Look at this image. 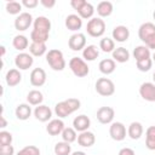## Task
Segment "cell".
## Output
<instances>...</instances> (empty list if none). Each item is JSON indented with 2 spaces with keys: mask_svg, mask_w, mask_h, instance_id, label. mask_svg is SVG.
Returning <instances> with one entry per match:
<instances>
[{
  "mask_svg": "<svg viewBox=\"0 0 155 155\" xmlns=\"http://www.w3.org/2000/svg\"><path fill=\"white\" fill-rule=\"evenodd\" d=\"M127 134L133 140L139 139L142 137V134H143V125L140 122H138V121L131 122L130 126H128V130H127Z\"/></svg>",
  "mask_w": 155,
  "mask_h": 155,
  "instance_id": "24",
  "label": "cell"
},
{
  "mask_svg": "<svg viewBox=\"0 0 155 155\" xmlns=\"http://www.w3.org/2000/svg\"><path fill=\"white\" fill-rule=\"evenodd\" d=\"M70 155H86L84 151H74V153H71Z\"/></svg>",
  "mask_w": 155,
  "mask_h": 155,
  "instance_id": "47",
  "label": "cell"
},
{
  "mask_svg": "<svg viewBox=\"0 0 155 155\" xmlns=\"http://www.w3.org/2000/svg\"><path fill=\"white\" fill-rule=\"evenodd\" d=\"M46 62L51 67V69L56 71H62L65 68V59L62 51L57 48H52L46 53Z\"/></svg>",
  "mask_w": 155,
  "mask_h": 155,
  "instance_id": "3",
  "label": "cell"
},
{
  "mask_svg": "<svg viewBox=\"0 0 155 155\" xmlns=\"http://www.w3.org/2000/svg\"><path fill=\"white\" fill-rule=\"evenodd\" d=\"M12 143V134L7 131L0 132V147L2 145H11Z\"/></svg>",
  "mask_w": 155,
  "mask_h": 155,
  "instance_id": "40",
  "label": "cell"
},
{
  "mask_svg": "<svg viewBox=\"0 0 155 155\" xmlns=\"http://www.w3.org/2000/svg\"><path fill=\"white\" fill-rule=\"evenodd\" d=\"M96 116H97V120L103 125L111 124L115 116V110L111 107H101L97 110Z\"/></svg>",
  "mask_w": 155,
  "mask_h": 155,
  "instance_id": "12",
  "label": "cell"
},
{
  "mask_svg": "<svg viewBox=\"0 0 155 155\" xmlns=\"http://www.w3.org/2000/svg\"><path fill=\"white\" fill-rule=\"evenodd\" d=\"M68 46L71 51H81L86 47V36L82 33L73 34L68 40Z\"/></svg>",
  "mask_w": 155,
  "mask_h": 155,
  "instance_id": "10",
  "label": "cell"
},
{
  "mask_svg": "<svg viewBox=\"0 0 155 155\" xmlns=\"http://www.w3.org/2000/svg\"><path fill=\"white\" fill-rule=\"evenodd\" d=\"M17 155H40V149L35 145H27L23 149H21Z\"/></svg>",
  "mask_w": 155,
  "mask_h": 155,
  "instance_id": "39",
  "label": "cell"
},
{
  "mask_svg": "<svg viewBox=\"0 0 155 155\" xmlns=\"http://www.w3.org/2000/svg\"><path fill=\"white\" fill-rule=\"evenodd\" d=\"M111 53H113V59L115 62L125 63V62H127L130 59V52H128V50L125 48V47H122V46L121 47H116Z\"/></svg>",
  "mask_w": 155,
  "mask_h": 155,
  "instance_id": "27",
  "label": "cell"
},
{
  "mask_svg": "<svg viewBox=\"0 0 155 155\" xmlns=\"http://www.w3.org/2000/svg\"><path fill=\"white\" fill-rule=\"evenodd\" d=\"M151 65H153V59L151 58H147V59H143V61H138L136 62V67L139 71H149L151 69Z\"/></svg>",
  "mask_w": 155,
  "mask_h": 155,
  "instance_id": "38",
  "label": "cell"
},
{
  "mask_svg": "<svg viewBox=\"0 0 155 155\" xmlns=\"http://www.w3.org/2000/svg\"><path fill=\"white\" fill-rule=\"evenodd\" d=\"M33 63H34V58L29 53L21 52V53H18L15 57V65L19 70H27V69H29L33 65Z\"/></svg>",
  "mask_w": 155,
  "mask_h": 155,
  "instance_id": "11",
  "label": "cell"
},
{
  "mask_svg": "<svg viewBox=\"0 0 155 155\" xmlns=\"http://www.w3.org/2000/svg\"><path fill=\"white\" fill-rule=\"evenodd\" d=\"M94 142H96V136L90 131L80 132V134L78 136V143H79V145H81L84 148L92 147L94 144Z\"/></svg>",
  "mask_w": 155,
  "mask_h": 155,
  "instance_id": "20",
  "label": "cell"
},
{
  "mask_svg": "<svg viewBox=\"0 0 155 155\" xmlns=\"http://www.w3.org/2000/svg\"><path fill=\"white\" fill-rule=\"evenodd\" d=\"M15 149L12 145H2L0 147V155H13Z\"/></svg>",
  "mask_w": 155,
  "mask_h": 155,
  "instance_id": "41",
  "label": "cell"
},
{
  "mask_svg": "<svg viewBox=\"0 0 155 155\" xmlns=\"http://www.w3.org/2000/svg\"><path fill=\"white\" fill-rule=\"evenodd\" d=\"M4 54H5V47H4V46H1V56L4 57Z\"/></svg>",
  "mask_w": 155,
  "mask_h": 155,
  "instance_id": "48",
  "label": "cell"
},
{
  "mask_svg": "<svg viewBox=\"0 0 155 155\" xmlns=\"http://www.w3.org/2000/svg\"><path fill=\"white\" fill-rule=\"evenodd\" d=\"M145 46L149 48V50H155V34H153L151 36H149L145 41H144Z\"/></svg>",
  "mask_w": 155,
  "mask_h": 155,
  "instance_id": "42",
  "label": "cell"
},
{
  "mask_svg": "<svg viewBox=\"0 0 155 155\" xmlns=\"http://www.w3.org/2000/svg\"><path fill=\"white\" fill-rule=\"evenodd\" d=\"M40 4H41L44 7H46V8H51V7H53V6L56 5V1H54V0H41Z\"/></svg>",
  "mask_w": 155,
  "mask_h": 155,
  "instance_id": "44",
  "label": "cell"
},
{
  "mask_svg": "<svg viewBox=\"0 0 155 155\" xmlns=\"http://www.w3.org/2000/svg\"><path fill=\"white\" fill-rule=\"evenodd\" d=\"M53 151L56 155H70L71 153V147L69 143L67 142H58L56 143L54 148H53Z\"/></svg>",
  "mask_w": 155,
  "mask_h": 155,
  "instance_id": "34",
  "label": "cell"
},
{
  "mask_svg": "<svg viewBox=\"0 0 155 155\" xmlns=\"http://www.w3.org/2000/svg\"><path fill=\"white\" fill-rule=\"evenodd\" d=\"M153 18L155 19V11H154V13H153Z\"/></svg>",
  "mask_w": 155,
  "mask_h": 155,
  "instance_id": "51",
  "label": "cell"
},
{
  "mask_svg": "<svg viewBox=\"0 0 155 155\" xmlns=\"http://www.w3.org/2000/svg\"><path fill=\"white\" fill-rule=\"evenodd\" d=\"M6 12L10 15H21V10H22V2L18 1H8L6 2Z\"/></svg>",
  "mask_w": 155,
  "mask_h": 155,
  "instance_id": "37",
  "label": "cell"
},
{
  "mask_svg": "<svg viewBox=\"0 0 155 155\" xmlns=\"http://www.w3.org/2000/svg\"><path fill=\"white\" fill-rule=\"evenodd\" d=\"M113 4L110 1H101L97 5V13L99 17H109L113 13Z\"/></svg>",
  "mask_w": 155,
  "mask_h": 155,
  "instance_id": "29",
  "label": "cell"
},
{
  "mask_svg": "<svg viewBox=\"0 0 155 155\" xmlns=\"http://www.w3.org/2000/svg\"><path fill=\"white\" fill-rule=\"evenodd\" d=\"M64 122L62 121V119H53L50 120L47 126H46V131L50 136H58L62 134L63 130H64Z\"/></svg>",
  "mask_w": 155,
  "mask_h": 155,
  "instance_id": "17",
  "label": "cell"
},
{
  "mask_svg": "<svg viewBox=\"0 0 155 155\" xmlns=\"http://www.w3.org/2000/svg\"><path fill=\"white\" fill-rule=\"evenodd\" d=\"M98 68H99V71L104 75H110L111 73H114V70L116 69V63L114 59L111 58H105V59H102L98 64Z\"/></svg>",
  "mask_w": 155,
  "mask_h": 155,
  "instance_id": "23",
  "label": "cell"
},
{
  "mask_svg": "<svg viewBox=\"0 0 155 155\" xmlns=\"http://www.w3.org/2000/svg\"><path fill=\"white\" fill-rule=\"evenodd\" d=\"M94 87H96L97 93L103 97H109V96L114 94V92H115V85L108 78H99L96 81Z\"/></svg>",
  "mask_w": 155,
  "mask_h": 155,
  "instance_id": "7",
  "label": "cell"
},
{
  "mask_svg": "<svg viewBox=\"0 0 155 155\" xmlns=\"http://www.w3.org/2000/svg\"><path fill=\"white\" fill-rule=\"evenodd\" d=\"M69 68L71 73L78 78H85L90 73V68L87 63L80 57H73L69 61Z\"/></svg>",
  "mask_w": 155,
  "mask_h": 155,
  "instance_id": "6",
  "label": "cell"
},
{
  "mask_svg": "<svg viewBox=\"0 0 155 155\" xmlns=\"http://www.w3.org/2000/svg\"><path fill=\"white\" fill-rule=\"evenodd\" d=\"M29 80H30L31 86L40 87L46 82V71L42 68H35L31 70Z\"/></svg>",
  "mask_w": 155,
  "mask_h": 155,
  "instance_id": "13",
  "label": "cell"
},
{
  "mask_svg": "<svg viewBox=\"0 0 155 155\" xmlns=\"http://www.w3.org/2000/svg\"><path fill=\"white\" fill-rule=\"evenodd\" d=\"M33 22V16L29 13V12H22L21 15H18L15 19V28L16 30L18 31H24L27 30L30 25H31Z\"/></svg>",
  "mask_w": 155,
  "mask_h": 155,
  "instance_id": "8",
  "label": "cell"
},
{
  "mask_svg": "<svg viewBox=\"0 0 155 155\" xmlns=\"http://www.w3.org/2000/svg\"><path fill=\"white\" fill-rule=\"evenodd\" d=\"M113 39L114 41H117V42H125L128 40L130 38V30L125 25H116L114 29H113Z\"/></svg>",
  "mask_w": 155,
  "mask_h": 155,
  "instance_id": "18",
  "label": "cell"
},
{
  "mask_svg": "<svg viewBox=\"0 0 155 155\" xmlns=\"http://www.w3.org/2000/svg\"><path fill=\"white\" fill-rule=\"evenodd\" d=\"M153 34H155V24L151 22H145L143 23L139 29H138V36L139 39L144 42L149 36H151Z\"/></svg>",
  "mask_w": 155,
  "mask_h": 155,
  "instance_id": "21",
  "label": "cell"
},
{
  "mask_svg": "<svg viewBox=\"0 0 155 155\" xmlns=\"http://www.w3.org/2000/svg\"><path fill=\"white\" fill-rule=\"evenodd\" d=\"M145 147L149 150H155V126H150L145 131Z\"/></svg>",
  "mask_w": 155,
  "mask_h": 155,
  "instance_id": "33",
  "label": "cell"
},
{
  "mask_svg": "<svg viewBox=\"0 0 155 155\" xmlns=\"http://www.w3.org/2000/svg\"><path fill=\"white\" fill-rule=\"evenodd\" d=\"M153 80H154V84H155V71H154V74H153Z\"/></svg>",
  "mask_w": 155,
  "mask_h": 155,
  "instance_id": "50",
  "label": "cell"
},
{
  "mask_svg": "<svg viewBox=\"0 0 155 155\" xmlns=\"http://www.w3.org/2000/svg\"><path fill=\"white\" fill-rule=\"evenodd\" d=\"M0 120H1V125H0V127H1V128H4V127H6V125H7V122H6V120H5V117H4V115H1V116H0Z\"/></svg>",
  "mask_w": 155,
  "mask_h": 155,
  "instance_id": "46",
  "label": "cell"
},
{
  "mask_svg": "<svg viewBox=\"0 0 155 155\" xmlns=\"http://www.w3.org/2000/svg\"><path fill=\"white\" fill-rule=\"evenodd\" d=\"M46 51H47V47L45 42H31L29 45V52L34 57H40L45 54Z\"/></svg>",
  "mask_w": 155,
  "mask_h": 155,
  "instance_id": "30",
  "label": "cell"
},
{
  "mask_svg": "<svg viewBox=\"0 0 155 155\" xmlns=\"http://www.w3.org/2000/svg\"><path fill=\"white\" fill-rule=\"evenodd\" d=\"M51 30V22L45 16H39L34 19L33 30L30 33L31 42H45L48 40Z\"/></svg>",
  "mask_w": 155,
  "mask_h": 155,
  "instance_id": "1",
  "label": "cell"
},
{
  "mask_svg": "<svg viewBox=\"0 0 155 155\" xmlns=\"http://www.w3.org/2000/svg\"><path fill=\"white\" fill-rule=\"evenodd\" d=\"M99 48L105 53L113 52L115 50V41L110 38H103L99 41Z\"/></svg>",
  "mask_w": 155,
  "mask_h": 155,
  "instance_id": "35",
  "label": "cell"
},
{
  "mask_svg": "<svg viewBox=\"0 0 155 155\" xmlns=\"http://www.w3.org/2000/svg\"><path fill=\"white\" fill-rule=\"evenodd\" d=\"M86 31L92 38H99L105 33V22L101 17H93L87 22Z\"/></svg>",
  "mask_w": 155,
  "mask_h": 155,
  "instance_id": "5",
  "label": "cell"
},
{
  "mask_svg": "<svg viewBox=\"0 0 155 155\" xmlns=\"http://www.w3.org/2000/svg\"><path fill=\"white\" fill-rule=\"evenodd\" d=\"M34 116L36 120L41 121V122H46L48 120H51L52 117V110L50 109V107L40 104L34 109Z\"/></svg>",
  "mask_w": 155,
  "mask_h": 155,
  "instance_id": "15",
  "label": "cell"
},
{
  "mask_svg": "<svg viewBox=\"0 0 155 155\" xmlns=\"http://www.w3.org/2000/svg\"><path fill=\"white\" fill-rule=\"evenodd\" d=\"M27 101L30 105H40L44 101V96L39 90H31L27 94Z\"/></svg>",
  "mask_w": 155,
  "mask_h": 155,
  "instance_id": "31",
  "label": "cell"
},
{
  "mask_svg": "<svg viewBox=\"0 0 155 155\" xmlns=\"http://www.w3.org/2000/svg\"><path fill=\"white\" fill-rule=\"evenodd\" d=\"M109 134L111 139L116 142H121L126 138V127L122 122H111L109 127Z\"/></svg>",
  "mask_w": 155,
  "mask_h": 155,
  "instance_id": "9",
  "label": "cell"
},
{
  "mask_svg": "<svg viewBox=\"0 0 155 155\" xmlns=\"http://www.w3.org/2000/svg\"><path fill=\"white\" fill-rule=\"evenodd\" d=\"M65 27L68 30L78 31L82 27V18L79 15H69L65 18Z\"/></svg>",
  "mask_w": 155,
  "mask_h": 155,
  "instance_id": "22",
  "label": "cell"
},
{
  "mask_svg": "<svg viewBox=\"0 0 155 155\" xmlns=\"http://www.w3.org/2000/svg\"><path fill=\"white\" fill-rule=\"evenodd\" d=\"M80 101L76 98H68L65 101H62L54 105V113L58 116V119H64L80 109Z\"/></svg>",
  "mask_w": 155,
  "mask_h": 155,
  "instance_id": "2",
  "label": "cell"
},
{
  "mask_svg": "<svg viewBox=\"0 0 155 155\" xmlns=\"http://www.w3.org/2000/svg\"><path fill=\"white\" fill-rule=\"evenodd\" d=\"M38 4H39L38 0H23L22 1V6H24L27 8H34L38 6Z\"/></svg>",
  "mask_w": 155,
  "mask_h": 155,
  "instance_id": "43",
  "label": "cell"
},
{
  "mask_svg": "<svg viewBox=\"0 0 155 155\" xmlns=\"http://www.w3.org/2000/svg\"><path fill=\"white\" fill-rule=\"evenodd\" d=\"M98 56H99V51H98V48H97L96 45H87V46L82 50L84 61L92 62V61H94Z\"/></svg>",
  "mask_w": 155,
  "mask_h": 155,
  "instance_id": "28",
  "label": "cell"
},
{
  "mask_svg": "<svg viewBox=\"0 0 155 155\" xmlns=\"http://www.w3.org/2000/svg\"><path fill=\"white\" fill-rule=\"evenodd\" d=\"M133 57H134L136 62H138V61H143V59L150 58L151 57V53H150V50L145 45H139V46H136L134 47V50H133Z\"/></svg>",
  "mask_w": 155,
  "mask_h": 155,
  "instance_id": "26",
  "label": "cell"
},
{
  "mask_svg": "<svg viewBox=\"0 0 155 155\" xmlns=\"http://www.w3.org/2000/svg\"><path fill=\"white\" fill-rule=\"evenodd\" d=\"M76 138H78V136H76V131L74 128L65 127L63 130V132H62V139H63V142H67V143L70 144V143L75 142Z\"/></svg>",
  "mask_w": 155,
  "mask_h": 155,
  "instance_id": "36",
  "label": "cell"
},
{
  "mask_svg": "<svg viewBox=\"0 0 155 155\" xmlns=\"http://www.w3.org/2000/svg\"><path fill=\"white\" fill-rule=\"evenodd\" d=\"M5 80H6L7 86L15 87V86H17V85L22 81V74H21V71H19L18 69H16V68L10 69V70L6 73Z\"/></svg>",
  "mask_w": 155,
  "mask_h": 155,
  "instance_id": "19",
  "label": "cell"
},
{
  "mask_svg": "<svg viewBox=\"0 0 155 155\" xmlns=\"http://www.w3.org/2000/svg\"><path fill=\"white\" fill-rule=\"evenodd\" d=\"M139 94L143 99L148 102H155V84L143 82L139 86Z\"/></svg>",
  "mask_w": 155,
  "mask_h": 155,
  "instance_id": "14",
  "label": "cell"
},
{
  "mask_svg": "<svg viewBox=\"0 0 155 155\" xmlns=\"http://www.w3.org/2000/svg\"><path fill=\"white\" fill-rule=\"evenodd\" d=\"M119 155H136V153L131 148H122V149H120Z\"/></svg>",
  "mask_w": 155,
  "mask_h": 155,
  "instance_id": "45",
  "label": "cell"
},
{
  "mask_svg": "<svg viewBox=\"0 0 155 155\" xmlns=\"http://www.w3.org/2000/svg\"><path fill=\"white\" fill-rule=\"evenodd\" d=\"M151 57H153V58H151V59H153V62H155V52L153 53V56H151Z\"/></svg>",
  "mask_w": 155,
  "mask_h": 155,
  "instance_id": "49",
  "label": "cell"
},
{
  "mask_svg": "<svg viewBox=\"0 0 155 155\" xmlns=\"http://www.w3.org/2000/svg\"><path fill=\"white\" fill-rule=\"evenodd\" d=\"M70 5L74 10L78 11V15L82 18V19H87V18H93V13H94V7L92 4L85 1V0H71Z\"/></svg>",
  "mask_w": 155,
  "mask_h": 155,
  "instance_id": "4",
  "label": "cell"
},
{
  "mask_svg": "<svg viewBox=\"0 0 155 155\" xmlns=\"http://www.w3.org/2000/svg\"><path fill=\"white\" fill-rule=\"evenodd\" d=\"M73 128L78 132H85V131H88V127L91 126V120L88 116L81 114V115H78L74 120H73Z\"/></svg>",
  "mask_w": 155,
  "mask_h": 155,
  "instance_id": "16",
  "label": "cell"
},
{
  "mask_svg": "<svg viewBox=\"0 0 155 155\" xmlns=\"http://www.w3.org/2000/svg\"><path fill=\"white\" fill-rule=\"evenodd\" d=\"M12 46L15 47V50L18 51H24L28 46H29V41L28 38L24 35H16L12 40Z\"/></svg>",
  "mask_w": 155,
  "mask_h": 155,
  "instance_id": "32",
  "label": "cell"
},
{
  "mask_svg": "<svg viewBox=\"0 0 155 155\" xmlns=\"http://www.w3.org/2000/svg\"><path fill=\"white\" fill-rule=\"evenodd\" d=\"M15 114H16V117L18 120H28L29 116L31 115V108L29 107V104L27 103H22V104H18L16 107V110H15Z\"/></svg>",
  "mask_w": 155,
  "mask_h": 155,
  "instance_id": "25",
  "label": "cell"
}]
</instances>
